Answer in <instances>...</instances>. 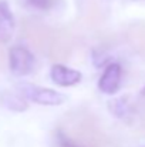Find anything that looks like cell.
Returning a JSON list of instances; mask_svg holds the SVG:
<instances>
[{
    "label": "cell",
    "instance_id": "1",
    "mask_svg": "<svg viewBox=\"0 0 145 147\" xmlns=\"http://www.w3.org/2000/svg\"><path fill=\"white\" fill-rule=\"evenodd\" d=\"M58 147H101L104 134L91 114L77 111L70 114L57 130Z\"/></svg>",
    "mask_w": 145,
    "mask_h": 147
},
{
    "label": "cell",
    "instance_id": "2",
    "mask_svg": "<svg viewBox=\"0 0 145 147\" xmlns=\"http://www.w3.org/2000/svg\"><path fill=\"white\" fill-rule=\"evenodd\" d=\"M19 92L21 93L23 97H26L27 100L41 104V106H60L63 104L67 96L51 90V89H46V87H40L36 84H30V83H23L19 86Z\"/></svg>",
    "mask_w": 145,
    "mask_h": 147
},
{
    "label": "cell",
    "instance_id": "3",
    "mask_svg": "<svg viewBox=\"0 0 145 147\" xmlns=\"http://www.w3.org/2000/svg\"><path fill=\"white\" fill-rule=\"evenodd\" d=\"M23 34L37 50L47 53L48 47L53 42V37L55 34V29H50L36 20H24Z\"/></svg>",
    "mask_w": 145,
    "mask_h": 147
},
{
    "label": "cell",
    "instance_id": "4",
    "mask_svg": "<svg viewBox=\"0 0 145 147\" xmlns=\"http://www.w3.org/2000/svg\"><path fill=\"white\" fill-rule=\"evenodd\" d=\"M9 66L14 76H26L34 69V56L24 46H13L9 51Z\"/></svg>",
    "mask_w": 145,
    "mask_h": 147
},
{
    "label": "cell",
    "instance_id": "5",
    "mask_svg": "<svg viewBox=\"0 0 145 147\" xmlns=\"http://www.w3.org/2000/svg\"><path fill=\"white\" fill-rule=\"evenodd\" d=\"M121 77H122L121 66L118 63H110L105 67L101 79L98 80V89L105 94H115L120 90Z\"/></svg>",
    "mask_w": 145,
    "mask_h": 147
},
{
    "label": "cell",
    "instance_id": "6",
    "mask_svg": "<svg viewBox=\"0 0 145 147\" xmlns=\"http://www.w3.org/2000/svg\"><path fill=\"white\" fill-rule=\"evenodd\" d=\"M71 53V39L65 32L55 30V34L53 37V42L48 47V57L57 61L65 60Z\"/></svg>",
    "mask_w": 145,
    "mask_h": 147
},
{
    "label": "cell",
    "instance_id": "7",
    "mask_svg": "<svg viewBox=\"0 0 145 147\" xmlns=\"http://www.w3.org/2000/svg\"><path fill=\"white\" fill-rule=\"evenodd\" d=\"M50 76H51V80L55 84L64 86V87L74 86V84L80 83V80H81V73L80 71H77L74 69H70V67H65L63 64H53Z\"/></svg>",
    "mask_w": 145,
    "mask_h": 147
},
{
    "label": "cell",
    "instance_id": "8",
    "mask_svg": "<svg viewBox=\"0 0 145 147\" xmlns=\"http://www.w3.org/2000/svg\"><path fill=\"white\" fill-rule=\"evenodd\" d=\"M16 22L6 0H0V43H6L14 33Z\"/></svg>",
    "mask_w": 145,
    "mask_h": 147
},
{
    "label": "cell",
    "instance_id": "9",
    "mask_svg": "<svg viewBox=\"0 0 145 147\" xmlns=\"http://www.w3.org/2000/svg\"><path fill=\"white\" fill-rule=\"evenodd\" d=\"M57 3H58V0H26L27 6L41 10V11H48V10L54 9L57 6Z\"/></svg>",
    "mask_w": 145,
    "mask_h": 147
},
{
    "label": "cell",
    "instance_id": "10",
    "mask_svg": "<svg viewBox=\"0 0 145 147\" xmlns=\"http://www.w3.org/2000/svg\"><path fill=\"white\" fill-rule=\"evenodd\" d=\"M111 106V111H114L118 117H121V119H127V113H130V107H128V103H127V100L122 97L120 98V100H115L114 103H111L110 104Z\"/></svg>",
    "mask_w": 145,
    "mask_h": 147
},
{
    "label": "cell",
    "instance_id": "11",
    "mask_svg": "<svg viewBox=\"0 0 145 147\" xmlns=\"http://www.w3.org/2000/svg\"><path fill=\"white\" fill-rule=\"evenodd\" d=\"M142 96H145V87L142 89Z\"/></svg>",
    "mask_w": 145,
    "mask_h": 147
}]
</instances>
